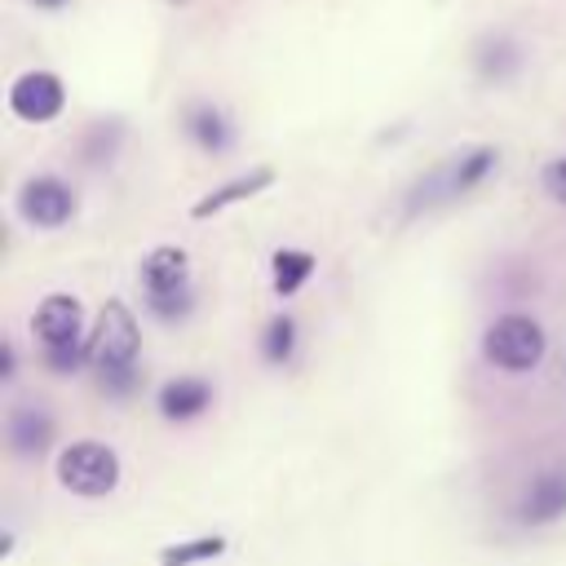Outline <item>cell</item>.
<instances>
[{"label":"cell","instance_id":"30bf717a","mask_svg":"<svg viewBox=\"0 0 566 566\" xmlns=\"http://www.w3.org/2000/svg\"><path fill=\"white\" fill-rule=\"evenodd\" d=\"M181 128H186V137H190L203 155H226V150H234V137H239L230 111L217 106V102H190V106L181 111Z\"/></svg>","mask_w":566,"mask_h":566},{"label":"cell","instance_id":"52a82bcc","mask_svg":"<svg viewBox=\"0 0 566 566\" xmlns=\"http://www.w3.org/2000/svg\"><path fill=\"white\" fill-rule=\"evenodd\" d=\"M62 106H66V88L53 71H22L9 84V111L27 124H49L62 115Z\"/></svg>","mask_w":566,"mask_h":566},{"label":"cell","instance_id":"2e32d148","mask_svg":"<svg viewBox=\"0 0 566 566\" xmlns=\"http://www.w3.org/2000/svg\"><path fill=\"white\" fill-rule=\"evenodd\" d=\"M292 354H296V318L292 314H274L265 323V332H261V358L283 367V363H292Z\"/></svg>","mask_w":566,"mask_h":566},{"label":"cell","instance_id":"7a4b0ae2","mask_svg":"<svg viewBox=\"0 0 566 566\" xmlns=\"http://www.w3.org/2000/svg\"><path fill=\"white\" fill-rule=\"evenodd\" d=\"M495 168H500V150H495V146H469V150H460V155H447L438 168H429V172L411 186V195H407V217L473 195Z\"/></svg>","mask_w":566,"mask_h":566},{"label":"cell","instance_id":"9a60e30c","mask_svg":"<svg viewBox=\"0 0 566 566\" xmlns=\"http://www.w3.org/2000/svg\"><path fill=\"white\" fill-rule=\"evenodd\" d=\"M270 265H274V292L279 296H296L305 283H310V274H314V252H305V248H279L274 256H270Z\"/></svg>","mask_w":566,"mask_h":566},{"label":"cell","instance_id":"277c9868","mask_svg":"<svg viewBox=\"0 0 566 566\" xmlns=\"http://www.w3.org/2000/svg\"><path fill=\"white\" fill-rule=\"evenodd\" d=\"M57 482L84 500L111 495L119 486V455L97 438H80L57 451Z\"/></svg>","mask_w":566,"mask_h":566},{"label":"cell","instance_id":"8fae6325","mask_svg":"<svg viewBox=\"0 0 566 566\" xmlns=\"http://www.w3.org/2000/svg\"><path fill=\"white\" fill-rule=\"evenodd\" d=\"M566 517V469H544L531 478V486L517 500V522L526 526H548Z\"/></svg>","mask_w":566,"mask_h":566},{"label":"cell","instance_id":"e0dca14e","mask_svg":"<svg viewBox=\"0 0 566 566\" xmlns=\"http://www.w3.org/2000/svg\"><path fill=\"white\" fill-rule=\"evenodd\" d=\"M226 553V539L221 535H199V539H181V544H168L159 553V566H199V562H212Z\"/></svg>","mask_w":566,"mask_h":566},{"label":"cell","instance_id":"ffe728a7","mask_svg":"<svg viewBox=\"0 0 566 566\" xmlns=\"http://www.w3.org/2000/svg\"><path fill=\"white\" fill-rule=\"evenodd\" d=\"M31 4H35V9H62L66 0H31Z\"/></svg>","mask_w":566,"mask_h":566},{"label":"cell","instance_id":"6da1fadb","mask_svg":"<svg viewBox=\"0 0 566 566\" xmlns=\"http://www.w3.org/2000/svg\"><path fill=\"white\" fill-rule=\"evenodd\" d=\"M137 349H142V332L137 318L124 301H106L93 332H88V354H93V380L106 398H128L142 380L137 371Z\"/></svg>","mask_w":566,"mask_h":566},{"label":"cell","instance_id":"3957f363","mask_svg":"<svg viewBox=\"0 0 566 566\" xmlns=\"http://www.w3.org/2000/svg\"><path fill=\"white\" fill-rule=\"evenodd\" d=\"M142 292H146V310L159 323H181L195 310V283H190V261L181 248L159 243L142 256Z\"/></svg>","mask_w":566,"mask_h":566},{"label":"cell","instance_id":"9c48e42d","mask_svg":"<svg viewBox=\"0 0 566 566\" xmlns=\"http://www.w3.org/2000/svg\"><path fill=\"white\" fill-rule=\"evenodd\" d=\"M57 438V420L40 402H13L4 411V442L18 460H40Z\"/></svg>","mask_w":566,"mask_h":566},{"label":"cell","instance_id":"d6986e66","mask_svg":"<svg viewBox=\"0 0 566 566\" xmlns=\"http://www.w3.org/2000/svg\"><path fill=\"white\" fill-rule=\"evenodd\" d=\"M18 376V349H13V340H4L0 345V380H13Z\"/></svg>","mask_w":566,"mask_h":566},{"label":"cell","instance_id":"ac0fdd59","mask_svg":"<svg viewBox=\"0 0 566 566\" xmlns=\"http://www.w3.org/2000/svg\"><path fill=\"white\" fill-rule=\"evenodd\" d=\"M544 190L566 208V155H562V159H553V164L544 168Z\"/></svg>","mask_w":566,"mask_h":566},{"label":"cell","instance_id":"8992f818","mask_svg":"<svg viewBox=\"0 0 566 566\" xmlns=\"http://www.w3.org/2000/svg\"><path fill=\"white\" fill-rule=\"evenodd\" d=\"M18 217L35 230H57L75 217V190L53 172H35L18 186Z\"/></svg>","mask_w":566,"mask_h":566},{"label":"cell","instance_id":"5b68a950","mask_svg":"<svg viewBox=\"0 0 566 566\" xmlns=\"http://www.w3.org/2000/svg\"><path fill=\"white\" fill-rule=\"evenodd\" d=\"M544 349H548V336L531 314H500L482 332V354L500 371H531V367H539Z\"/></svg>","mask_w":566,"mask_h":566},{"label":"cell","instance_id":"7c38bea8","mask_svg":"<svg viewBox=\"0 0 566 566\" xmlns=\"http://www.w3.org/2000/svg\"><path fill=\"white\" fill-rule=\"evenodd\" d=\"M155 407H159L164 420H195L212 407V385L203 376H172V380L159 385Z\"/></svg>","mask_w":566,"mask_h":566},{"label":"cell","instance_id":"ba28073f","mask_svg":"<svg viewBox=\"0 0 566 566\" xmlns=\"http://www.w3.org/2000/svg\"><path fill=\"white\" fill-rule=\"evenodd\" d=\"M35 327V340H40V354L44 349H71V345H84V310L71 292H49L31 318Z\"/></svg>","mask_w":566,"mask_h":566},{"label":"cell","instance_id":"4fadbf2b","mask_svg":"<svg viewBox=\"0 0 566 566\" xmlns=\"http://www.w3.org/2000/svg\"><path fill=\"white\" fill-rule=\"evenodd\" d=\"M517 66H522V49H517L513 35L491 31V35H482V40L473 44V71H478L486 84H504V80H513Z\"/></svg>","mask_w":566,"mask_h":566},{"label":"cell","instance_id":"5bb4252c","mask_svg":"<svg viewBox=\"0 0 566 566\" xmlns=\"http://www.w3.org/2000/svg\"><path fill=\"white\" fill-rule=\"evenodd\" d=\"M265 186H274V168H248L243 177H230L226 186H217V190H208L203 199H195L190 217H195V221H208V217H217L221 208H230V203H243V199L261 195Z\"/></svg>","mask_w":566,"mask_h":566}]
</instances>
